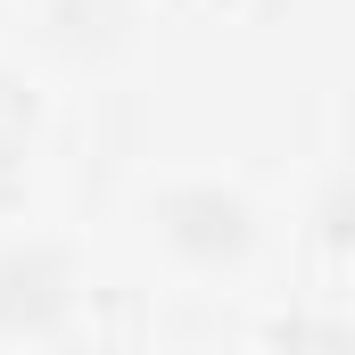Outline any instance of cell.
<instances>
[{
    "label": "cell",
    "instance_id": "cell-1",
    "mask_svg": "<svg viewBox=\"0 0 355 355\" xmlns=\"http://www.w3.org/2000/svg\"><path fill=\"white\" fill-rule=\"evenodd\" d=\"M149 232L174 248L182 265L223 272V265H240L257 248V207L240 190H223V182H174V190L149 198Z\"/></svg>",
    "mask_w": 355,
    "mask_h": 355
},
{
    "label": "cell",
    "instance_id": "cell-2",
    "mask_svg": "<svg viewBox=\"0 0 355 355\" xmlns=\"http://www.w3.org/2000/svg\"><path fill=\"white\" fill-rule=\"evenodd\" d=\"M75 306V281L58 248H8L0 257V331L8 339H50Z\"/></svg>",
    "mask_w": 355,
    "mask_h": 355
}]
</instances>
